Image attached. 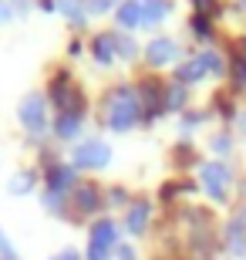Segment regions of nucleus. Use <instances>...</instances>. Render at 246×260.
<instances>
[{"mask_svg":"<svg viewBox=\"0 0 246 260\" xmlns=\"http://www.w3.org/2000/svg\"><path fill=\"white\" fill-rule=\"evenodd\" d=\"M142 118V98L132 88H115L104 102V125L112 132H128Z\"/></svg>","mask_w":246,"mask_h":260,"instance_id":"obj_1","label":"nucleus"},{"mask_svg":"<svg viewBox=\"0 0 246 260\" xmlns=\"http://www.w3.org/2000/svg\"><path fill=\"white\" fill-rule=\"evenodd\" d=\"M17 122L27 135H44L51 128V115H48V95L30 91L27 98H20L17 105Z\"/></svg>","mask_w":246,"mask_h":260,"instance_id":"obj_2","label":"nucleus"},{"mask_svg":"<svg viewBox=\"0 0 246 260\" xmlns=\"http://www.w3.org/2000/svg\"><path fill=\"white\" fill-rule=\"evenodd\" d=\"M48 95H51V105L57 112H85L81 108V88L71 81V71H64V68H57L54 75H51Z\"/></svg>","mask_w":246,"mask_h":260,"instance_id":"obj_3","label":"nucleus"},{"mask_svg":"<svg viewBox=\"0 0 246 260\" xmlns=\"http://www.w3.org/2000/svg\"><path fill=\"white\" fill-rule=\"evenodd\" d=\"M108 162H112V145L101 139H88L71 149V166L78 173H95V169H104Z\"/></svg>","mask_w":246,"mask_h":260,"instance_id":"obj_4","label":"nucleus"},{"mask_svg":"<svg viewBox=\"0 0 246 260\" xmlns=\"http://www.w3.org/2000/svg\"><path fill=\"white\" fill-rule=\"evenodd\" d=\"M115 247H118V226H115V220H95V226L88 230L85 260H112Z\"/></svg>","mask_w":246,"mask_h":260,"instance_id":"obj_5","label":"nucleus"},{"mask_svg":"<svg viewBox=\"0 0 246 260\" xmlns=\"http://www.w3.org/2000/svg\"><path fill=\"white\" fill-rule=\"evenodd\" d=\"M101 189H98L95 183H81L78 179V186L67 193V203H71V213L75 216H95L98 210H101Z\"/></svg>","mask_w":246,"mask_h":260,"instance_id":"obj_6","label":"nucleus"},{"mask_svg":"<svg viewBox=\"0 0 246 260\" xmlns=\"http://www.w3.org/2000/svg\"><path fill=\"white\" fill-rule=\"evenodd\" d=\"M44 186H48V193L67 196L78 186V169L71 162H48V169H44Z\"/></svg>","mask_w":246,"mask_h":260,"instance_id":"obj_7","label":"nucleus"},{"mask_svg":"<svg viewBox=\"0 0 246 260\" xmlns=\"http://www.w3.org/2000/svg\"><path fill=\"white\" fill-rule=\"evenodd\" d=\"M81 128H85V112H57V115L51 118V132H54L61 142L78 139Z\"/></svg>","mask_w":246,"mask_h":260,"instance_id":"obj_8","label":"nucleus"},{"mask_svg":"<svg viewBox=\"0 0 246 260\" xmlns=\"http://www.w3.org/2000/svg\"><path fill=\"white\" fill-rule=\"evenodd\" d=\"M199 173H202V186L209 189V196H213V200H223V196H226L229 173H226V169H223L219 162H206L202 169H199Z\"/></svg>","mask_w":246,"mask_h":260,"instance_id":"obj_9","label":"nucleus"},{"mask_svg":"<svg viewBox=\"0 0 246 260\" xmlns=\"http://www.w3.org/2000/svg\"><path fill=\"white\" fill-rule=\"evenodd\" d=\"M91 54H95V64L108 68L115 58H118V38H115V34H95V41H91Z\"/></svg>","mask_w":246,"mask_h":260,"instance_id":"obj_10","label":"nucleus"},{"mask_svg":"<svg viewBox=\"0 0 246 260\" xmlns=\"http://www.w3.org/2000/svg\"><path fill=\"white\" fill-rule=\"evenodd\" d=\"M172 58H175V44H172V38H155V41H149V48H145V61H149L152 68L169 64Z\"/></svg>","mask_w":246,"mask_h":260,"instance_id":"obj_11","label":"nucleus"},{"mask_svg":"<svg viewBox=\"0 0 246 260\" xmlns=\"http://www.w3.org/2000/svg\"><path fill=\"white\" fill-rule=\"evenodd\" d=\"M149 216H152V206L145 200L132 203V206H128V213H125V230H128V233H145Z\"/></svg>","mask_w":246,"mask_h":260,"instance_id":"obj_12","label":"nucleus"},{"mask_svg":"<svg viewBox=\"0 0 246 260\" xmlns=\"http://www.w3.org/2000/svg\"><path fill=\"white\" fill-rule=\"evenodd\" d=\"M115 20H118L125 30L138 27V24H142V0H122L118 10H115Z\"/></svg>","mask_w":246,"mask_h":260,"instance_id":"obj_13","label":"nucleus"},{"mask_svg":"<svg viewBox=\"0 0 246 260\" xmlns=\"http://www.w3.org/2000/svg\"><path fill=\"white\" fill-rule=\"evenodd\" d=\"M169 10H172V4L169 0H142V24H159V20H165L169 17Z\"/></svg>","mask_w":246,"mask_h":260,"instance_id":"obj_14","label":"nucleus"},{"mask_svg":"<svg viewBox=\"0 0 246 260\" xmlns=\"http://www.w3.org/2000/svg\"><path fill=\"white\" fill-rule=\"evenodd\" d=\"M57 10H61V14H64V17L71 20V24H78V27H81V24L88 20V7H85V0H57Z\"/></svg>","mask_w":246,"mask_h":260,"instance_id":"obj_15","label":"nucleus"},{"mask_svg":"<svg viewBox=\"0 0 246 260\" xmlns=\"http://www.w3.org/2000/svg\"><path fill=\"white\" fill-rule=\"evenodd\" d=\"M44 210L51 213V216H71V203H67V196H61V193H48L44 189Z\"/></svg>","mask_w":246,"mask_h":260,"instance_id":"obj_16","label":"nucleus"},{"mask_svg":"<svg viewBox=\"0 0 246 260\" xmlns=\"http://www.w3.org/2000/svg\"><path fill=\"white\" fill-rule=\"evenodd\" d=\"M34 186H38V173H34V169H27V173H17V176H14L7 189L14 196H20V193H30Z\"/></svg>","mask_w":246,"mask_h":260,"instance_id":"obj_17","label":"nucleus"},{"mask_svg":"<svg viewBox=\"0 0 246 260\" xmlns=\"http://www.w3.org/2000/svg\"><path fill=\"white\" fill-rule=\"evenodd\" d=\"M175 75H179V81H186V85H189V81H199V78L206 75V68H202V61L196 58V61H186Z\"/></svg>","mask_w":246,"mask_h":260,"instance_id":"obj_18","label":"nucleus"},{"mask_svg":"<svg viewBox=\"0 0 246 260\" xmlns=\"http://www.w3.org/2000/svg\"><path fill=\"white\" fill-rule=\"evenodd\" d=\"M88 17H104L108 10H118V0H85Z\"/></svg>","mask_w":246,"mask_h":260,"instance_id":"obj_19","label":"nucleus"},{"mask_svg":"<svg viewBox=\"0 0 246 260\" xmlns=\"http://www.w3.org/2000/svg\"><path fill=\"white\" fill-rule=\"evenodd\" d=\"M135 54H138V48H135V41H132V38H118V58L132 61Z\"/></svg>","mask_w":246,"mask_h":260,"instance_id":"obj_20","label":"nucleus"},{"mask_svg":"<svg viewBox=\"0 0 246 260\" xmlns=\"http://www.w3.org/2000/svg\"><path fill=\"white\" fill-rule=\"evenodd\" d=\"M17 253H14V243L7 240V233L0 230V260H14Z\"/></svg>","mask_w":246,"mask_h":260,"instance_id":"obj_21","label":"nucleus"},{"mask_svg":"<svg viewBox=\"0 0 246 260\" xmlns=\"http://www.w3.org/2000/svg\"><path fill=\"white\" fill-rule=\"evenodd\" d=\"M34 4H38V0H10V7H14L17 17H27V10L34 7Z\"/></svg>","mask_w":246,"mask_h":260,"instance_id":"obj_22","label":"nucleus"},{"mask_svg":"<svg viewBox=\"0 0 246 260\" xmlns=\"http://www.w3.org/2000/svg\"><path fill=\"white\" fill-rule=\"evenodd\" d=\"M17 17L14 7H10V0H0V24H10V20Z\"/></svg>","mask_w":246,"mask_h":260,"instance_id":"obj_23","label":"nucleus"},{"mask_svg":"<svg viewBox=\"0 0 246 260\" xmlns=\"http://www.w3.org/2000/svg\"><path fill=\"white\" fill-rule=\"evenodd\" d=\"M182 102H186V95H182V88L169 91V98H165V105H169V108H182Z\"/></svg>","mask_w":246,"mask_h":260,"instance_id":"obj_24","label":"nucleus"},{"mask_svg":"<svg viewBox=\"0 0 246 260\" xmlns=\"http://www.w3.org/2000/svg\"><path fill=\"white\" fill-rule=\"evenodd\" d=\"M108 200H112L115 206H122V203H125V189H118V186H112V189H108Z\"/></svg>","mask_w":246,"mask_h":260,"instance_id":"obj_25","label":"nucleus"},{"mask_svg":"<svg viewBox=\"0 0 246 260\" xmlns=\"http://www.w3.org/2000/svg\"><path fill=\"white\" fill-rule=\"evenodd\" d=\"M51 260H85V257H81L78 250H61L57 257H51Z\"/></svg>","mask_w":246,"mask_h":260,"instance_id":"obj_26","label":"nucleus"},{"mask_svg":"<svg viewBox=\"0 0 246 260\" xmlns=\"http://www.w3.org/2000/svg\"><path fill=\"white\" fill-rule=\"evenodd\" d=\"M213 149H216V152H229V139H223V135L213 139Z\"/></svg>","mask_w":246,"mask_h":260,"instance_id":"obj_27","label":"nucleus"},{"mask_svg":"<svg viewBox=\"0 0 246 260\" xmlns=\"http://www.w3.org/2000/svg\"><path fill=\"white\" fill-rule=\"evenodd\" d=\"M38 7L48 10V14H54V10H57V0H38Z\"/></svg>","mask_w":246,"mask_h":260,"instance_id":"obj_28","label":"nucleus"},{"mask_svg":"<svg viewBox=\"0 0 246 260\" xmlns=\"http://www.w3.org/2000/svg\"><path fill=\"white\" fill-rule=\"evenodd\" d=\"M118 260H135V250L132 247H118Z\"/></svg>","mask_w":246,"mask_h":260,"instance_id":"obj_29","label":"nucleus"}]
</instances>
